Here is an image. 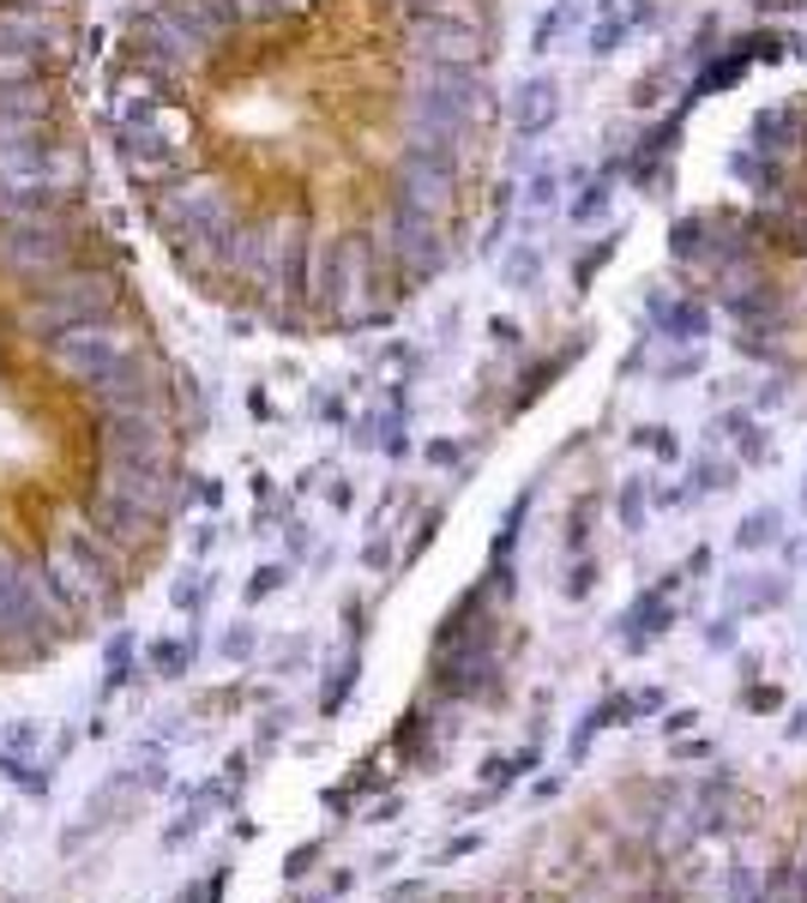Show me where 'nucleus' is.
Masks as SVG:
<instances>
[{"mask_svg":"<svg viewBox=\"0 0 807 903\" xmlns=\"http://www.w3.org/2000/svg\"><path fill=\"white\" fill-rule=\"evenodd\" d=\"M127 307V283H121V265H97V260H79L67 271L43 283H19V302H12V331L31 338L43 350L48 338H61L67 326H85V319H109Z\"/></svg>","mask_w":807,"mask_h":903,"instance_id":"f257e3e1","label":"nucleus"},{"mask_svg":"<svg viewBox=\"0 0 807 903\" xmlns=\"http://www.w3.org/2000/svg\"><path fill=\"white\" fill-rule=\"evenodd\" d=\"M43 573L55 578L61 602H67L73 614H91V609H109L114 602V585H121V554L102 542L91 524L73 512V519L55 524V536L43 542Z\"/></svg>","mask_w":807,"mask_h":903,"instance_id":"f03ea898","label":"nucleus"},{"mask_svg":"<svg viewBox=\"0 0 807 903\" xmlns=\"http://www.w3.org/2000/svg\"><path fill=\"white\" fill-rule=\"evenodd\" d=\"M85 241H97L85 205L31 217V224H0V278L7 283H43V278H55V271L79 265Z\"/></svg>","mask_w":807,"mask_h":903,"instance_id":"7ed1b4c3","label":"nucleus"},{"mask_svg":"<svg viewBox=\"0 0 807 903\" xmlns=\"http://www.w3.org/2000/svg\"><path fill=\"white\" fill-rule=\"evenodd\" d=\"M133 350H145V338H139V326L127 319V307H121V314H109V319H85V326H67L61 338H48L43 361L67 385H85L91 373L114 368V361L133 356Z\"/></svg>","mask_w":807,"mask_h":903,"instance_id":"20e7f679","label":"nucleus"},{"mask_svg":"<svg viewBox=\"0 0 807 903\" xmlns=\"http://www.w3.org/2000/svg\"><path fill=\"white\" fill-rule=\"evenodd\" d=\"M73 392L85 398V410H91L97 422L109 416H127V410H151V404H170V385H163V361L151 350H133L121 356L114 368L91 373L85 385H73Z\"/></svg>","mask_w":807,"mask_h":903,"instance_id":"39448f33","label":"nucleus"},{"mask_svg":"<svg viewBox=\"0 0 807 903\" xmlns=\"http://www.w3.org/2000/svg\"><path fill=\"white\" fill-rule=\"evenodd\" d=\"M91 488H97V494H109V500H127V507H139L145 519H157V524H170V512L182 507V470H157V464L102 458Z\"/></svg>","mask_w":807,"mask_h":903,"instance_id":"423d86ee","label":"nucleus"},{"mask_svg":"<svg viewBox=\"0 0 807 903\" xmlns=\"http://www.w3.org/2000/svg\"><path fill=\"white\" fill-rule=\"evenodd\" d=\"M79 519L91 524V531L109 542L114 554H139L151 536L163 531L157 519H145L139 507H127V500H109V494H97V488H85V500H79Z\"/></svg>","mask_w":807,"mask_h":903,"instance_id":"0eeeda50","label":"nucleus"},{"mask_svg":"<svg viewBox=\"0 0 807 903\" xmlns=\"http://www.w3.org/2000/svg\"><path fill=\"white\" fill-rule=\"evenodd\" d=\"M0 644H31V651H43V632H36L31 602H24V561L12 548H0Z\"/></svg>","mask_w":807,"mask_h":903,"instance_id":"6e6552de","label":"nucleus"},{"mask_svg":"<svg viewBox=\"0 0 807 903\" xmlns=\"http://www.w3.org/2000/svg\"><path fill=\"white\" fill-rule=\"evenodd\" d=\"M24 79H48V67L36 55H19V48H0V90L24 85Z\"/></svg>","mask_w":807,"mask_h":903,"instance_id":"1a4fd4ad","label":"nucleus"},{"mask_svg":"<svg viewBox=\"0 0 807 903\" xmlns=\"http://www.w3.org/2000/svg\"><path fill=\"white\" fill-rule=\"evenodd\" d=\"M133 639H127V632H114L109 639V687H127V675H133Z\"/></svg>","mask_w":807,"mask_h":903,"instance_id":"9d476101","label":"nucleus"},{"mask_svg":"<svg viewBox=\"0 0 807 903\" xmlns=\"http://www.w3.org/2000/svg\"><path fill=\"white\" fill-rule=\"evenodd\" d=\"M187 656H194L187 644H157V651H151V663H157V675H182Z\"/></svg>","mask_w":807,"mask_h":903,"instance_id":"9b49d317","label":"nucleus"},{"mask_svg":"<svg viewBox=\"0 0 807 903\" xmlns=\"http://www.w3.org/2000/svg\"><path fill=\"white\" fill-rule=\"evenodd\" d=\"M314 861H319V844H302V849H296V856H290V861H284V873H290V880H302V873H307V868H314Z\"/></svg>","mask_w":807,"mask_h":903,"instance_id":"f8f14e48","label":"nucleus"},{"mask_svg":"<svg viewBox=\"0 0 807 903\" xmlns=\"http://www.w3.org/2000/svg\"><path fill=\"white\" fill-rule=\"evenodd\" d=\"M277 578H284V573H277V566H265V573L253 578V597H265V590H277Z\"/></svg>","mask_w":807,"mask_h":903,"instance_id":"ddd939ff","label":"nucleus"}]
</instances>
